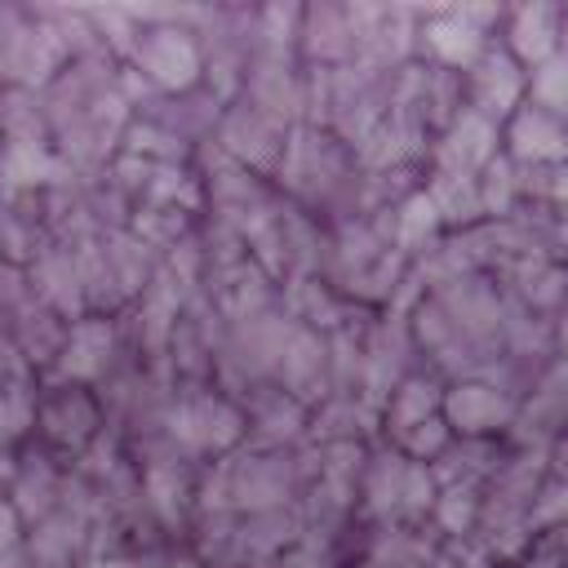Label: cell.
Masks as SVG:
<instances>
[{
  "instance_id": "cell-4",
  "label": "cell",
  "mask_w": 568,
  "mask_h": 568,
  "mask_svg": "<svg viewBox=\"0 0 568 568\" xmlns=\"http://www.w3.org/2000/svg\"><path fill=\"white\" fill-rule=\"evenodd\" d=\"M564 524H568V484L555 479V475H546L541 488H537V497H532V506H528V532L541 537V532L564 528Z\"/></svg>"
},
{
  "instance_id": "cell-3",
  "label": "cell",
  "mask_w": 568,
  "mask_h": 568,
  "mask_svg": "<svg viewBox=\"0 0 568 568\" xmlns=\"http://www.w3.org/2000/svg\"><path fill=\"white\" fill-rule=\"evenodd\" d=\"M528 102L568 124V53H555L550 62L528 71Z\"/></svg>"
},
{
  "instance_id": "cell-2",
  "label": "cell",
  "mask_w": 568,
  "mask_h": 568,
  "mask_svg": "<svg viewBox=\"0 0 568 568\" xmlns=\"http://www.w3.org/2000/svg\"><path fill=\"white\" fill-rule=\"evenodd\" d=\"M559 31H564V9L559 4H524L510 13L506 44L524 71H537L559 53Z\"/></svg>"
},
{
  "instance_id": "cell-1",
  "label": "cell",
  "mask_w": 568,
  "mask_h": 568,
  "mask_svg": "<svg viewBox=\"0 0 568 568\" xmlns=\"http://www.w3.org/2000/svg\"><path fill=\"white\" fill-rule=\"evenodd\" d=\"M506 155L515 164H564L568 160V124L524 98V106L506 120Z\"/></svg>"
}]
</instances>
